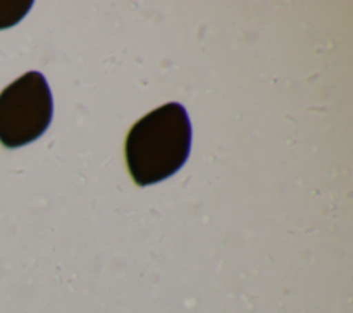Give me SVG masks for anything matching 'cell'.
<instances>
[{
	"instance_id": "3957f363",
	"label": "cell",
	"mask_w": 353,
	"mask_h": 313,
	"mask_svg": "<svg viewBox=\"0 0 353 313\" xmlns=\"http://www.w3.org/2000/svg\"><path fill=\"white\" fill-rule=\"evenodd\" d=\"M32 1H0V29L15 25L29 11Z\"/></svg>"
},
{
	"instance_id": "6da1fadb",
	"label": "cell",
	"mask_w": 353,
	"mask_h": 313,
	"mask_svg": "<svg viewBox=\"0 0 353 313\" xmlns=\"http://www.w3.org/2000/svg\"><path fill=\"white\" fill-rule=\"evenodd\" d=\"M190 145L192 124L186 109L168 102L130 128L124 145L128 172L138 186L157 183L185 164Z\"/></svg>"
},
{
	"instance_id": "7a4b0ae2",
	"label": "cell",
	"mask_w": 353,
	"mask_h": 313,
	"mask_svg": "<svg viewBox=\"0 0 353 313\" xmlns=\"http://www.w3.org/2000/svg\"><path fill=\"white\" fill-rule=\"evenodd\" d=\"M52 95L46 77L28 72L0 92V142L19 148L36 141L52 119Z\"/></svg>"
}]
</instances>
